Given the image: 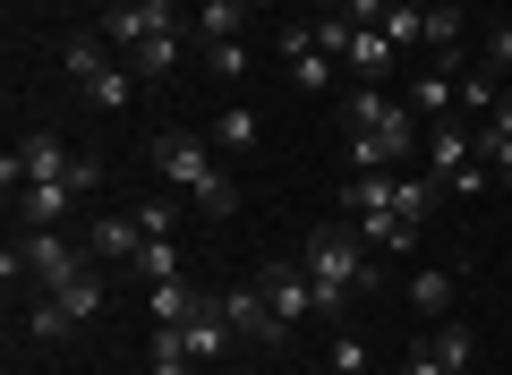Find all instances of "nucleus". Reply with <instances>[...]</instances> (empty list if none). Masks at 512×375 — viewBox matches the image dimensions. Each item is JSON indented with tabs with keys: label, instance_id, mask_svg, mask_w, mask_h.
Wrapping results in <instances>:
<instances>
[{
	"label": "nucleus",
	"instance_id": "c756f323",
	"mask_svg": "<svg viewBox=\"0 0 512 375\" xmlns=\"http://www.w3.org/2000/svg\"><path fill=\"white\" fill-rule=\"evenodd\" d=\"M461 111H495V69H461Z\"/></svg>",
	"mask_w": 512,
	"mask_h": 375
},
{
	"label": "nucleus",
	"instance_id": "9b49d317",
	"mask_svg": "<svg viewBox=\"0 0 512 375\" xmlns=\"http://www.w3.org/2000/svg\"><path fill=\"white\" fill-rule=\"evenodd\" d=\"M402 103L419 111V120H453V111H461V69H444V60H436L427 77H410V94H402Z\"/></svg>",
	"mask_w": 512,
	"mask_h": 375
},
{
	"label": "nucleus",
	"instance_id": "6e6552de",
	"mask_svg": "<svg viewBox=\"0 0 512 375\" xmlns=\"http://www.w3.org/2000/svg\"><path fill=\"white\" fill-rule=\"evenodd\" d=\"M9 205H18V231H60V222L77 214V188L69 179H26Z\"/></svg>",
	"mask_w": 512,
	"mask_h": 375
},
{
	"label": "nucleus",
	"instance_id": "c9c22d12",
	"mask_svg": "<svg viewBox=\"0 0 512 375\" xmlns=\"http://www.w3.org/2000/svg\"><path fill=\"white\" fill-rule=\"evenodd\" d=\"M393 9H427V0H393Z\"/></svg>",
	"mask_w": 512,
	"mask_h": 375
},
{
	"label": "nucleus",
	"instance_id": "473e14b6",
	"mask_svg": "<svg viewBox=\"0 0 512 375\" xmlns=\"http://www.w3.org/2000/svg\"><path fill=\"white\" fill-rule=\"evenodd\" d=\"M26 333H35V341H60V333H77V324H69V316H60V307H52V299H35V316H26Z\"/></svg>",
	"mask_w": 512,
	"mask_h": 375
},
{
	"label": "nucleus",
	"instance_id": "7c9ffc66",
	"mask_svg": "<svg viewBox=\"0 0 512 375\" xmlns=\"http://www.w3.org/2000/svg\"><path fill=\"white\" fill-rule=\"evenodd\" d=\"M384 43H393V52H410V43H419V9H384Z\"/></svg>",
	"mask_w": 512,
	"mask_h": 375
},
{
	"label": "nucleus",
	"instance_id": "4468645a",
	"mask_svg": "<svg viewBox=\"0 0 512 375\" xmlns=\"http://www.w3.org/2000/svg\"><path fill=\"white\" fill-rule=\"evenodd\" d=\"M248 0H197V43H239L248 35Z\"/></svg>",
	"mask_w": 512,
	"mask_h": 375
},
{
	"label": "nucleus",
	"instance_id": "cd10ccee",
	"mask_svg": "<svg viewBox=\"0 0 512 375\" xmlns=\"http://www.w3.org/2000/svg\"><path fill=\"white\" fill-rule=\"evenodd\" d=\"M137 222H146V239H171V231H180V197H146Z\"/></svg>",
	"mask_w": 512,
	"mask_h": 375
},
{
	"label": "nucleus",
	"instance_id": "4c0bfd02",
	"mask_svg": "<svg viewBox=\"0 0 512 375\" xmlns=\"http://www.w3.org/2000/svg\"><path fill=\"white\" fill-rule=\"evenodd\" d=\"M453 9H470V0H453Z\"/></svg>",
	"mask_w": 512,
	"mask_h": 375
},
{
	"label": "nucleus",
	"instance_id": "58836bf2",
	"mask_svg": "<svg viewBox=\"0 0 512 375\" xmlns=\"http://www.w3.org/2000/svg\"><path fill=\"white\" fill-rule=\"evenodd\" d=\"M103 9H120V0H103Z\"/></svg>",
	"mask_w": 512,
	"mask_h": 375
},
{
	"label": "nucleus",
	"instance_id": "e433bc0d",
	"mask_svg": "<svg viewBox=\"0 0 512 375\" xmlns=\"http://www.w3.org/2000/svg\"><path fill=\"white\" fill-rule=\"evenodd\" d=\"M248 9H274V0H248Z\"/></svg>",
	"mask_w": 512,
	"mask_h": 375
},
{
	"label": "nucleus",
	"instance_id": "aec40b11",
	"mask_svg": "<svg viewBox=\"0 0 512 375\" xmlns=\"http://www.w3.org/2000/svg\"><path fill=\"white\" fill-rule=\"evenodd\" d=\"M86 94H94L103 111H128V94H137V69H128V60H103V69L86 77Z\"/></svg>",
	"mask_w": 512,
	"mask_h": 375
},
{
	"label": "nucleus",
	"instance_id": "393cba45",
	"mask_svg": "<svg viewBox=\"0 0 512 375\" xmlns=\"http://www.w3.org/2000/svg\"><path fill=\"white\" fill-rule=\"evenodd\" d=\"M256 137H265V128H256V111H248V103H231V111L214 120V145H231V154H248Z\"/></svg>",
	"mask_w": 512,
	"mask_h": 375
},
{
	"label": "nucleus",
	"instance_id": "7ed1b4c3",
	"mask_svg": "<svg viewBox=\"0 0 512 375\" xmlns=\"http://www.w3.org/2000/svg\"><path fill=\"white\" fill-rule=\"evenodd\" d=\"M18 256H26V282H35V299H52V290H69L77 273H86V248H69L60 231H18Z\"/></svg>",
	"mask_w": 512,
	"mask_h": 375
},
{
	"label": "nucleus",
	"instance_id": "9d476101",
	"mask_svg": "<svg viewBox=\"0 0 512 375\" xmlns=\"http://www.w3.org/2000/svg\"><path fill=\"white\" fill-rule=\"evenodd\" d=\"M137 248H146V222L137 214H103L86 231V256H103V265H137Z\"/></svg>",
	"mask_w": 512,
	"mask_h": 375
},
{
	"label": "nucleus",
	"instance_id": "c85d7f7f",
	"mask_svg": "<svg viewBox=\"0 0 512 375\" xmlns=\"http://www.w3.org/2000/svg\"><path fill=\"white\" fill-rule=\"evenodd\" d=\"M205 69L231 86V77H248V43H205Z\"/></svg>",
	"mask_w": 512,
	"mask_h": 375
},
{
	"label": "nucleus",
	"instance_id": "dca6fc26",
	"mask_svg": "<svg viewBox=\"0 0 512 375\" xmlns=\"http://www.w3.org/2000/svg\"><path fill=\"white\" fill-rule=\"evenodd\" d=\"M436 197H444V179H393V205H384V214H402V222H419L427 231V214H436Z\"/></svg>",
	"mask_w": 512,
	"mask_h": 375
},
{
	"label": "nucleus",
	"instance_id": "20e7f679",
	"mask_svg": "<svg viewBox=\"0 0 512 375\" xmlns=\"http://www.w3.org/2000/svg\"><path fill=\"white\" fill-rule=\"evenodd\" d=\"M69 162H77L69 145H60L52 128H35V137H26V145H9V154H0V188L18 197L26 179H69Z\"/></svg>",
	"mask_w": 512,
	"mask_h": 375
},
{
	"label": "nucleus",
	"instance_id": "72a5a7b5",
	"mask_svg": "<svg viewBox=\"0 0 512 375\" xmlns=\"http://www.w3.org/2000/svg\"><path fill=\"white\" fill-rule=\"evenodd\" d=\"M487 69H495V77H512V26H495V43H487Z\"/></svg>",
	"mask_w": 512,
	"mask_h": 375
},
{
	"label": "nucleus",
	"instance_id": "b1692460",
	"mask_svg": "<svg viewBox=\"0 0 512 375\" xmlns=\"http://www.w3.org/2000/svg\"><path fill=\"white\" fill-rule=\"evenodd\" d=\"M197 299H205V290H188V282H154V324H188Z\"/></svg>",
	"mask_w": 512,
	"mask_h": 375
},
{
	"label": "nucleus",
	"instance_id": "bb28decb",
	"mask_svg": "<svg viewBox=\"0 0 512 375\" xmlns=\"http://www.w3.org/2000/svg\"><path fill=\"white\" fill-rule=\"evenodd\" d=\"M325 367H333V375H367V341H359V333H333V341H325Z\"/></svg>",
	"mask_w": 512,
	"mask_h": 375
},
{
	"label": "nucleus",
	"instance_id": "2eb2a0df",
	"mask_svg": "<svg viewBox=\"0 0 512 375\" xmlns=\"http://www.w3.org/2000/svg\"><path fill=\"white\" fill-rule=\"evenodd\" d=\"M103 299H111V290H103V273H77V282L69 290H52V307H60V316H69V324H94V316H103Z\"/></svg>",
	"mask_w": 512,
	"mask_h": 375
},
{
	"label": "nucleus",
	"instance_id": "a211bd4d",
	"mask_svg": "<svg viewBox=\"0 0 512 375\" xmlns=\"http://www.w3.org/2000/svg\"><path fill=\"white\" fill-rule=\"evenodd\" d=\"M146 367H154V375H197V350H188V333H180V324H154Z\"/></svg>",
	"mask_w": 512,
	"mask_h": 375
},
{
	"label": "nucleus",
	"instance_id": "39448f33",
	"mask_svg": "<svg viewBox=\"0 0 512 375\" xmlns=\"http://www.w3.org/2000/svg\"><path fill=\"white\" fill-rule=\"evenodd\" d=\"M256 290H265V307H274L282 324L316 316V282H308V265H299V256H274V265H256Z\"/></svg>",
	"mask_w": 512,
	"mask_h": 375
},
{
	"label": "nucleus",
	"instance_id": "f257e3e1",
	"mask_svg": "<svg viewBox=\"0 0 512 375\" xmlns=\"http://www.w3.org/2000/svg\"><path fill=\"white\" fill-rule=\"evenodd\" d=\"M299 265H308V282H316V316H350V299L384 282V273H376V256H359V231H342V222L308 231Z\"/></svg>",
	"mask_w": 512,
	"mask_h": 375
},
{
	"label": "nucleus",
	"instance_id": "1a4fd4ad",
	"mask_svg": "<svg viewBox=\"0 0 512 375\" xmlns=\"http://www.w3.org/2000/svg\"><path fill=\"white\" fill-rule=\"evenodd\" d=\"M180 333H188V350H197V367L231 350V341H239V324H231V307H222V290H214V299H197V316H188Z\"/></svg>",
	"mask_w": 512,
	"mask_h": 375
},
{
	"label": "nucleus",
	"instance_id": "f704fd0d",
	"mask_svg": "<svg viewBox=\"0 0 512 375\" xmlns=\"http://www.w3.org/2000/svg\"><path fill=\"white\" fill-rule=\"evenodd\" d=\"M402 375H453V367H444L436 350H410V358H402Z\"/></svg>",
	"mask_w": 512,
	"mask_h": 375
},
{
	"label": "nucleus",
	"instance_id": "f3484780",
	"mask_svg": "<svg viewBox=\"0 0 512 375\" xmlns=\"http://www.w3.org/2000/svg\"><path fill=\"white\" fill-rule=\"evenodd\" d=\"M180 52H188V35L171 26V35H146V43H137L128 69H137V77H171V69H180Z\"/></svg>",
	"mask_w": 512,
	"mask_h": 375
},
{
	"label": "nucleus",
	"instance_id": "ddd939ff",
	"mask_svg": "<svg viewBox=\"0 0 512 375\" xmlns=\"http://www.w3.org/2000/svg\"><path fill=\"white\" fill-rule=\"evenodd\" d=\"M461 35H470V9H453V0H427V9H419V43H427V52H461Z\"/></svg>",
	"mask_w": 512,
	"mask_h": 375
},
{
	"label": "nucleus",
	"instance_id": "4be33fe9",
	"mask_svg": "<svg viewBox=\"0 0 512 375\" xmlns=\"http://www.w3.org/2000/svg\"><path fill=\"white\" fill-rule=\"evenodd\" d=\"M342 69H359V77L393 69V43H384V26H359V35H350V60H342Z\"/></svg>",
	"mask_w": 512,
	"mask_h": 375
},
{
	"label": "nucleus",
	"instance_id": "6ab92c4d",
	"mask_svg": "<svg viewBox=\"0 0 512 375\" xmlns=\"http://www.w3.org/2000/svg\"><path fill=\"white\" fill-rule=\"evenodd\" d=\"M410 307H419V316H453V273L419 265V273H410Z\"/></svg>",
	"mask_w": 512,
	"mask_h": 375
},
{
	"label": "nucleus",
	"instance_id": "412c9836",
	"mask_svg": "<svg viewBox=\"0 0 512 375\" xmlns=\"http://www.w3.org/2000/svg\"><path fill=\"white\" fill-rule=\"evenodd\" d=\"M427 350H436V358H444V367H453V375H470L478 341H470V324H444V316H436V333H427Z\"/></svg>",
	"mask_w": 512,
	"mask_h": 375
},
{
	"label": "nucleus",
	"instance_id": "5701e85b",
	"mask_svg": "<svg viewBox=\"0 0 512 375\" xmlns=\"http://www.w3.org/2000/svg\"><path fill=\"white\" fill-rule=\"evenodd\" d=\"M359 239H376V248H419V222H402V214H359Z\"/></svg>",
	"mask_w": 512,
	"mask_h": 375
},
{
	"label": "nucleus",
	"instance_id": "f8f14e48",
	"mask_svg": "<svg viewBox=\"0 0 512 375\" xmlns=\"http://www.w3.org/2000/svg\"><path fill=\"white\" fill-rule=\"evenodd\" d=\"M461 162H478V128H461V120L427 128V179H453Z\"/></svg>",
	"mask_w": 512,
	"mask_h": 375
},
{
	"label": "nucleus",
	"instance_id": "f03ea898",
	"mask_svg": "<svg viewBox=\"0 0 512 375\" xmlns=\"http://www.w3.org/2000/svg\"><path fill=\"white\" fill-rule=\"evenodd\" d=\"M146 171H154V179H163V188H188V197H197L205 179H214V171H222V162H214V154H205V137H197V128H163V137H154V145H146Z\"/></svg>",
	"mask_w": 512,
	"mask_h": 375
},
{
	"label": "nucleus",
	"instance_id": "423d86ee",
	"mask_svg": "<svg viewBox=\"0 0 512 375\" xmlns=\"http://www.w3.org/2000/svg\"><path fill=\"white\" fill-rule=\"evenodd\" d=\"M171 26H180L171 0H120V9H103V43H120V52H137L146 35H171Z\"/></svg>",
	"mask_w": 512,
	"mask_h": 375
},
{
	"label": "nucleus",
	"instance_id": "2f4dec72",
	"mask_svg": "<svg viewBox=\"0 0 512 375\" xmlns=\"http://www.w3.org/2000/svg\"><path fill=\"white\" fill-rule=\"evenodd\" d=\"M478 188H495V162H461V171L444 179V197H478Z\"/></svg>",
	"mask_w": 512,
	"mask_h": 375
},
{
	"label": "nucleus",
	"instance_id": "0eeeda50",
	"mask_svg": "<svg viewBox=\"0 0 512 375\" xmlns=\"http://www.w3.org/2000/svg\"><path fill=\"white\" fill-rule=\"evenodd\" d=\"M222 307H231V324H239V341H256V350H282L291 341V324L265 307V290L256 282H239V290H222Z\"/></svg>",
	"mask_w": 512,
	"mask_h": 375
},
{
	"label": "nucleus",
	"instance_id": "a878e982",
	"mask_svg": "<svg viewBox=\"0 0 512 375\" xmlns=\"http://www.w3.org/2000/svg\"><path fill=\"white\" fill-rule=\"evenodd\" d=\"M137 273H146V282H180V248H171V239H146V248H137Z\"/></svg>",
	"mask_w": 512,
	"mask_h": 375
}]
</instances>
